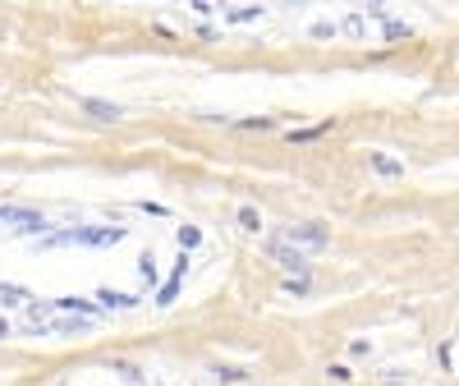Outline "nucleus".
Returning a JSON list of instances; mask_svg holds the SVG:
<instances>
[{"mask_svg":"<svg viewBox=\"0 0 459 386\" xmlns=\"http://www.w3.org/2000/svg\"><path fill=\"white\" fill-rule=\"evenodd\" d=\"M124 230L115 225H74V230H60V235H46V248H60V244H83V248H106V244H120Z\"/></svg>","mask_w":459,"mask_h":386,"instance_id":"obj_1","label":"nucleus"},{"mask_svg":"<svg viewBox=\"0 0 459 386\" xmlns=\"http://www.w3.org/2000/svg\"><path fill=\"white\" fill-rule=\"evenodd\" d=\"M0 225H14L19 235H46V216L33 207H14V202H0Z\"/></svg>","mask_w":459,"mask_h":386,"instance_id":"obj_2","label":"nucleus"},{"mask_svg":"<svg viewBox=\"0 0 459 386\" xmlns=\"http://www.w3.org/2000/svg\"><path fill=\"white\" fill-rule=\"evenodd\" d=\"M285 244H308V248H326L331 235L322 230V225H289L285 230Z\"/></svg>","mask_w":459,"mask_h":386,"instance_id":"obj_3","label":"nucleus"},{"mask_svg":"<svg viewBox=\"0 0 459 386\" xmlns=\"http://www.w3.org/2000/svg\"><path fill=\"white\" fill-rule=\"evenodd\" d=\"M78 106L88 110L92 120H110V124H115V120H120V115H124V110L115 106V101H97V97H78Z\"/></svg>","mask_w":459,"mask_h":386,"instance_id":"obj_4","label":"nucleus"},{"mask_svg":"<svg viewBox=\"0 0 459 386\" xmlns=\"http://www.w3.org/2000/svg\"><path fill=\"white\" fill-rule=\"evenodd\" d=\"M184 267H188V258L179 253V262H175V272H170V281H165V285H161V295H156V304H161V309H165V304H175L179 285H184Z\"/></svg>","mask_w":459,"mask_h":386,"instance_id":"obj_5","label":"nucleus"},{"mask_svg":"<svg viewBox=\"0 0 459 386\" xmlns=\"http://www.w3.org/2000/svg\"><path fill=\"white\" fill-rule=\"evenodd\" d=\"M276 258H280V267H289V272H308V262H303V253H299V248L276 244Z\"/></svg>","mask_w":459,"mask_h":386,"instance_id":"obj_6","label":"nucleus"},{"mask_svg":"<svg viewBox=\"0 0 459 386\" xmlns=\"http://www.w3.org/2000/svg\"><path fill=\"white\" fill-rule=\"evenodd\" d=\"M372 170L377 175H405V165L395 161V156H382V152H372Z\"/></svg>","mask_w":459,"mask_h":386,"instance_id":"obj_7","label":"nucleus"},{"mask_svg":"<svg viewBox=\"0 0 459 386\" xmlns=\"http://www.w3.org/2000/svg\"><path fill=\"white\" fill-rule=\"evenodd\" d=\"M101 309H133V304H138V299L133 295H115V290H101Z\"/></svg>","mask_w":459,"mask_h":386,"instance_id":"obj_8","label":"nucleus"},{"mask_svg":"<svg viewBox=\"0 0 459 386\" xmlns=\"http://www.w3.org/2000/svg\"><path fill=\"white\" fill-rule=\"evenodd\" d=\"M138 276L147 281V285L156 281V258H152V253H142V258H138Z\"/></svg>","mask_w":459,"mask_h":386,"instance_id":"obj_9","label":"nucleus"},{"mask_svg":"<svg viewBox=\"0 0 459 386\" xmlns=\"http://www.w3.org/2000/svg\"><path fill=\"white\" fill-rule=\"evenodd\" d=\"M28 299V290H19V285H0V304H23Z\"/></svg>","mask_w":459,"mask_h":386,"instance_id":"obj_10","label":"nucleus"},{"mask_svg":"<svg viewBox=\"0 0 459 386\" xmlns=\"http://www.w3.org/2000/svg\"><path fill=\"white\" fill-rule=\"evenodd\" d=\"M239 225H243V230H257V225H262L257 207H239Z\"/></svg>","mask_w":459,"mask_h":386,"instance_id":"obj_11","label":"nucleus"},{"mask_svg":"<svg viewBox=\"0 0 459 386\" xmlns=\"http://www.w3.org/2000/svg\"><path fill=\"white\" fill-rule=\"evenodd\" d=\"M197 239H202V235H197V230H193V225H188V230H179V248H193V244H197Z\"/></svg>","mask_w":459,"mask_h":386,"instance_id":"obj_12","label":"nucleus"},{"mask_svg":"<svg viewBox=\"0 0 459 386\" xmlns=\"http://www.w3.org/2000/svg\"><path fill=\"white\" fill-rule=\"evenodd\" d=\"M115 373H124V377H129V382H138V377H142V373H138V368H133V364H115Z\"/></svg>","mask_w":459,"mask_h":386,"instance_id":"obj_13","label":"nucleus"},{"mask_svg":"<svg viewBox=\"0 0 459 386\" xmlns=\"http://www.w3.org/2000/svg\"><path fill=\"white\" fill-rule=\"evenodd\" d=\"M5 336H10V322H5V318H0V341H5Z\"/></svg>","mask_w":459,"mask_h":386,"instance_id":"obj_14","label":"nucleus"}]
</instances>
